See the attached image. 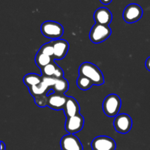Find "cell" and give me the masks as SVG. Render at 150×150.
Here are the masks:
<instances>
[{"label": "cell", "mask_w": 150, "mask_h": 150, "mask_svg": "<svg viewBox=\"0 0 150 150\" xmlns=\"http://www.w3.org/2000/svg\"><path fill=\"white\" fill-rule=\"evenodd\" d=\"M112 31L109 26L95 23L89 32V38L94 43H100L111 36Z\"/></svg>", "instance_id": "277c9868"}, {"label": "cell", "mask_w": 150, "mask_h": 150, "mask_svg": "<svg viewBox=\"0 0 150 150\" xmlns=\"http://www.w3.org/2000/svg\"><path fill=\"white\" fill-rule=\"evenodd\" d=\"M94 20L98 24L109 26L112 21L113 16L111 12L106 7H100L94 13Z\"/></svg>", "instance_id": "7c38bea8"}, {"label": "cell", "mask_w": 150, "mask_h": 150, "mask_svg": "<svg viewBox=\"0 0 150 150\" xmlns=\"http://www.w3.org/2000/svg\"><path fill=\"white\" fill-rule=\"evenodd\" d=\"M66 119L80 114V106L78 101L73 97H67V100L63 109Z\"/></svg>", "instance_id": "5bb4252c"}, {"label": "cell", "mask_w": 150, "mask_h": 150, "mask_svg": "<svg viewBox=\"0 0 150 150\" xmlns=\"http://www.w3.org/2000/svg\"><path fill=\"white\" fill-rule=\"evenodd\" d=\"M145 66H146V69H147L149 71H150V57L146 59V62H145Z\"/></svg>", "instance_id": "44dd1931"}, {"label": "cell", "mask_w": 150, "mask_h": 150, "mask_svg": "<svg viewBox=\"0 0 150 150\" xmlns=\"http://www.w3.org/2000/svg\"><path fill=\"white\" fill-rule=\"evenodd\" d=\"M122 101L116 94H111L105 97L103 102V110L107 117H116L121 108Z\"/></svg>", "instance_id": "7a4b0ae2"}, {"label": "cell", "mask_w": 150, "mask_h": 150, "mask_svg": "<svg viewBox=\"0 0 150 150\" xmlns=\"http://www.w3.org/2000/svg\"><path fill=\"white\" fill-rule=\"evenodd\" d=\"M100 2L102 3V4L107 5V4H109L112 1V0H100Z\"/></svg>", "instance_id": "7402d4cb"}, {"label": "cell", "mask_w": 150, "mask_h": 150, "mask_svg": "<svg viewBox=\"0 0 150 150\" xmlns=\"http://www.w3.org/2000/svg\"><path fill=\"white\" fill-rule=\"evenodd\" d=\"M38 52L46 54V55L49 56V57H54V49L52 42L51 41V42H47V43H45L44 45H42V46L40 48V49L38 50Z\"/></svg>", "instance_id": "d6986e66"}, {"label": "cell", "mask_w": 150, "mask_h": 150, "mask_svg": "<svg viewBox=\"0 0 150 150\" xmlns=\"http://www.w3.org/2000/svg\"><path fill=\"white\" fill-rule=\"evenodd\" d=\"M92 150H115L117 147L115 141L105 136H97L91 143Z\"/></svg>", "instance_id": "52a82bcc"}, {"label": "cell", "mask_w": 150, "mask_h": 150, "mask_svg": "<svg viewBox=\"0 0 150 150\" xmlns=\"http://www.w3.org/2000/svg\"><path fill=\"white\" fill-rule=\"evenodd\" d=\"M40 31L45 38L55 40L60 39L64 33V28L61 23L53 21H47L42 23Z\"/></svg>", "instance_id": "3957f363"}, {"label": "cell", "mask_w": 150, "mask_h": 150, "mask_svg": "<svg viewBox=\"0 0 150 150\" xmlns=\"http://www.w3.org/2000/svg\"><path fill=\"white\" fill-rule=\"evenodd\" d=\"M143 16V9L137 4H130L123 11V19L127 23H133L140 20Z\"/></svg>", "instance_id": "5b68a950"}, {"label": "cell", "mask_w": 150, "mask_h": 150, "mask_svg": "<svg viewBox=\"0 0 150 150\" xmlns=\"http://www.w3.org/2000/svg\"><path fill=\"white\" fill-rule=\"evenodd\" d=\"M54 60L55 59H54V57H49V56L46 55V54H42V53H40L38 51L35 58V63H36L38 67L40 70L42 68H43L44 67H45L46 65H48V64H51Z\"/></svg>", "instance_id": "2e32d148"}, {"label": "cell", "mask_w": 150, "mask_h": 150, "mask_svg": "<svg viewBox=\"0 0 150 150\" xmlns=\"http://www.w3.org/2000/svg\"><path fill=\"white\" fill-rule=\"evenodd\" d=\"M84 125V118L81 114L66 119L65 130L69 134H75L83 129Z\"/></svg>", "instance_id": "9c48e42d"}, {"label": "cell", "mask_w": 150, "mask_h": 150, "mask_svg": "<svg viewBox=\"0 0 150 150\" xmlns=\"http://www.w3.org/2000/svg\"><path fill=\"white\" fill-rule=\"evenodd\" d=\"M54 45V59L61 60L67 55L69 50V43L67 40L63 39H58L51 41Z\"/></svg>", "instance_id": "8fae6325"}, {"label": "cell", "mask_w": 150, "mask_h": 150, "mask_svg": "<svg viewBox=\"0 0 150 150\" xmlns=\"http://www.w3.org/2000/svg\"><path fill=\"white\" fill-rule=\"evenodd\" d=\"M69 89V83L67 79L64 78L56 79L54 84L52 87V90L56 93L64 94Z\"/></svg>", "instance_id": "e0dca14e"}, {"label": "cell", "mask_w": 150, "mask_h": 150, "mask_svg": "<svg viewBox=\"0 0 150 150\" xmlns=\"http://www.w3.org/2000/svg\"><path fill=\"white\" fill-rule=\"evenodd\" d=\"M93 85L95 84L90 79H88L86 76L79 75V78L77 79V86H79V89L86 91L90 89Z\"/></svg>", "instance_id": "ac0fdd59"}, {"label": "cell", "mask_w": 150, "mask_h": 150, "mask_svg": "<svg viewBox=\"0 0 150 150\" xmlns=\"http://www.w3.org/2000/svg\"><path fill=\"white\" fill-rule=\"evenodd\" d=\"M6 149V146L4 144V143L3 142H1V150H5Z\"/></svg>", "instance_id": "603a6c76"}, {"label": "cell", "mask_w": 150, "mask_h": 150, "mask_svg": "<svg viewBox=\"0 0 150 150\" xmlns=\"http://www.w3.org/2000/svg\"><path fill=\"white\" fill-rule=\"evenodd\" d=\"M43 80V76L42 75H38L36 73H29L23 77V81L28 88L37 86L40 84Z\"/></svg>", "instance_id": "9a60e30c"}, {"label": "cell", "mask_w": 150, "mask_h": 150, "mask_svg": "<svg viewBox=\"0 0 150 150\" xmlns=\"http://www.w3.org/2000/svg\"><path fill=\"white\" fill-rule=\"evenodd\" d=\"M133 121L128 114H120L114 118V127L115 130L121 134H126L132 128Z\"/></svg>", "instance_id": "8992f818"}, {"label": "cell", "mask_w": 150, "mask_h": 150, "mask_svg": "<svg viewBox=\"0 0 150 150\" xmlns=\"http://www.w3.org/2000/svg\"><path fill=\"white\" fill-rule=\"evenodd\" d=\"M80 76H83L90 79L94 84L100 86L104 83V76L101 70L92 63L86 62L82 63L79 68Z\"/></svg>", "instance_id": "6da1fadb"}, {"label": "cell", "mask_w": 150, "mask_h": 150, "mask_svg": "<svg viewBox=\"0 0 150 150\" xmlns=\"http://www.w3.org/2000/svg\"><path fill=\"white\" fill-rule=\"evenodd\" d=\"M60 146L62 150H83L81 142L74 134L64 135L61 139Z\"/></svg>", "instance_id": "30bf717a"}, {"label": "cell", "mask_w": 150, "mask_h": 150, "mask_svg": "<svg viewBox=\"0 0 150 150\" xmlns=\"http://www.w3.org/2000/svg\"><path fill=\"white\" fill-rule=\"evenodd\" d=\"M40 70L41 75L43 77H52L55 79L64 78V72L62 69L55 62V61L52 62L51 64L44 67Z\"/></svg>", "instance_id": "4fadbf2b"}, {"label": "cell", "mask_w": 150, "mask_h": 150, "mask_svg": "<svg viewBox=\"0 0 150 150\" xmlns=\"http://www.w3.org/2000/svg\"><path fill=\"white\" fill-rule=\"evenodd\" d=\"M67 97L64 94L56 93L51 90L48 95V103L47 106L55 111L63 110L67 100Z\"/></svg>", "instance_id": "ba28073f"}, {"label": "cell", "mask_w": 150, "mask_h": 150, "mask_svg": "<svg viewBox=\"0 0 150 150\" xmlns=\"http://www.w3.org/2000/svg\"><path fill=\"white\" fill-rule=\"evenodd\" d=\"M34 99H35V103L40 108L47 106V103H48V95H47L38 96L36 98H34Z\"/></svg>", "instance_id": "ffe728a7"}]
</instances>
